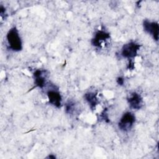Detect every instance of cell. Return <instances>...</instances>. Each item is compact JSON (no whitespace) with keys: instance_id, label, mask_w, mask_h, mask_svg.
<instances>
[{"instance_id":"obj_4","label":"cell","mask_w":159,"mask_h":159,"mask_svg":"<svg viewBox=\"0 0 159 159\" xmlns=\"http://www.w3.org/2000/svg\"><path fill=\"white\" fill-rule=\"evenodd\" d=\"M143 27L144 31L151 35L154 40L156 41L158 40L159 27L158 22L145 20L143 22Z\"/></svg>"},{"instance_id":"obj_11","label":"cell","mask_w":159,"mask_h":159,"mask_svg":"<svg viewBox=\"0 0 159 159\" xmlns=\"http://www.w3.org/2000/svg\"><path fill=\"white\" fill-rule=\"evenodd\" d=\"M124 79L122 77H119L117 79V82L119 85H122L124 84Z\"/></svg>"},{"instance_id":"obj_7","label":"cell","mask_w":159,"mask_h":159,"mask_svg":"<svg viewBox=\"0 0 159 159\" xmlns=\"http://www.w3.org/2000/svg\"><path fill=\"white\" fill-rule=\"evenodd\" d=\"M109 34L104 30H98L95 33V35L92 39V45L96 47H101L102 43L109 39Z\"/></svg>"},{"instance_id":"obj_5","label":"cell","mask_w":159,"mask_h":159,"mask_svg":"<svg viewBox=\"0 0 159 159\" xmlns=\"http://www.w3.org/2000/svg\"><path fill=\"white\" fill-rule=\"evenodd\" d=\"M47 94L50 104L56 107H61L62 98L60 93L57 89H50L47 91Z\"/></svg>"},{"instance_id":"obj_2","label":"cell","mask_w":159,"mask_h":159,"mask_svg":"<svg viewBox=\"0 0 159 159\" xmlns=\"http://www.w3.org/2000/svg\"><path fill=\"white\" fill-rule=\"evenodd\" d=\"M135 122V117L134 114L130 112H126L121 117L118 123V127L123 132H129L132 128Z\"/></svg>"},{"instance_id":"obj_10","label":"cell","mask_w":159,"mask_h":159,"mask_svg":"<svg viewBox=\"0 0 159 159\" xmlns=\"http://www.w3.org/2000/svg\"><path fill=\"white\" fill-rule=\"evenodd\" d=\"M76 110L75 103L73 101H69L65 104V112L68 114H73Z\"/></svg>"},{"instance_id":"obj_3","label":"cell","mask_w":159,"mask_h":159,"mask_svg":"<svg viewBox=\"0 0 159 159\" xmlns=\"http://www.w3.org/2000/svg\"><path fill=\"white\" fill-rule=\"evenodd\" d=\"M140 45L134 42H130L123 45L121 50V55L129 60L135 57L140 48Z\"/></svg>"},{"instance_id":"obj_8","label":"cell","mask_w":159,"mask_h":159,"mask_svg":"<svg viewBox=\"0 0 159 159\" xmlns=\"http://www.w3.org/2000/svg\"><path fill=\"white\" fill-rule=\"evenodd\" d=\"M47 72L45 70H37L34 73V84L40 88H43L46 84Z\"/></svg>"},{"instance_id":"obj_1","label":"cell","mask_w":159,"mask_h":159,"mask_svg":"<svg viewBox=\"0 0 159 159\" xmlns=\"http://www.w3.org/2000/svg\"><path fill=\"white\" fill-rule=\"evenodd\" d=\"M6 39L9 47L14 52L20 51L22 48V42L19 32L16 27L10 29L7 34Z\"/></svg>"},{"instance_id":"obj_9","label":"cell","mask_w":159,"mask_h":159,"mask_svg":"<svg viewBox=\"0 0 159 159\" xmlns=\"http://www.w3.org/2000/svg\"><path fill=\"white\" fill-rule=\"evenodd\" d=\"M84 98L88 103L91 109H94L99 102L96 93H94L93 92H88L84 94Z\"/></svg>"},{"instance_id":"obj_6","label":"cell","mask_w":159,"mask_h":159,"mask_svg":"<svg viewBox=\"0 0 159 159\" xmlns=\"http://www.w3.org/2000/svg\"><path fill=\"white\" fill-rule=\"evenodd\" d=\"M127 101L130 108L136 110L140 109L143 104L142 96L136 92H134L130 94L127 99Z\"/></svg>"}]
</instances>
